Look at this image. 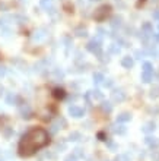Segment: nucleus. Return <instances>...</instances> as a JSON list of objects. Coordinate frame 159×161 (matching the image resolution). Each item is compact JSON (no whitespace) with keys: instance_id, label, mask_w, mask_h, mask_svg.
Listing matches in <instances>:
<instances>
[{"instance_id":"nucleus-18","label":"nucleus","mask_w":159,"mask_h":161,"mask_svg":"<svg viewBox=\"0 0 159 161\" xmlns=\"http://www.w3.org/2000/svg\"><path fill=\"white\" fill-rule=\"evenodd\" d=\"M110 51L114 53V54H118L120 53V47L118 46H115V44H111V46H110Z\"/></svg>"},{"instance_id":"nucleus-19","label":"nucleus","mask_w":159,"mask_h":161,"mask_svg":"<svg viewBox=\"0 0 159 161\" xmlns=\"http://www.w3.org/2000/svg\"><path fill=\"white\" fill-rule=\"evenodd\" d=\"M41 6L48 10V7L51 6V0H41Z\"/></svg>"},{"instance_id":"nucleus-3","label":"nucleus","mask_w":159,"mask_h":161,"mask_svg":"<svg viewBox=\"0 0 159 161\" xmlns=\"http://www.w3.org/2000/svg\"><path fill=\"white\" fill-rule=\"evenodd\" d=\"M86 48L91 51V53H93V54H98L99 56L101 54V41L99 40H92V41H89L88 43V46H86Z\"/></svg>"},{"instance_id":"nucleus-20","label":"nucleus","mask_w":159,"mask_h":161,"mask_svg":"<svg viewBox=\"0 0 159 161\" xmlns=\"http://www.w3.org/2000/svg\"><path fill=\"white\" fill-rule=\"evenodd\" d=\"M111 25H113L114 28L120 27V25H121V18H114V19H113V22H111Z\"/></svg>"},{"instance_id":"nucleus-24","label":"nucleus","mask_w":159,"mask_h":161,"mask_svg":"<svg viewBox=\"0 0 159 161\" xmlns=\"http://www.w3.org/2000/svg\"><path fill=\"white\" fill-rule=\"evenodd\" d=\"M117 161H128V155H118Z\"/></svg>"},{"instance_id":"nucleus-9","label":"nucleus","mask_w":159,"mask_h":161,"mask_svg":"<svg viewBox=\"0 0 159 161\" xmlns=\"http://www.w3.org/2000/svg\"><path fill=\"white\" fill-rule=\"evenodd\" d=\"M142 130H143L145 133H149V132H153V130H155V123H153V122H149V123H146L145 126L142 128Z\"/></svg>"},{"instance_id":"nucleus-33","label":"nucleus","mask_w":159,"mask_h":161,"mask_svg":"<svg viewBox=\"0 0 159 161\" xmlns=\"http://www.w3.org/2000/svg\"><path fill=\"white\" fill-rule=\"evenodd\" d=\"M158 28H159V24H158Z\"/></svg>"},{"instance_id":"nucleus-27","label":"nucleus","mask_w":159,"mask_h":161,"mask_svg":"<svg viewBox=\"0 0 159 161\" xmlns=\"http://www.w3.org/2000/svg\"><path fill=\"white\" fill-rule=\"evenodd\" d=\"M5 73H6V69H5V66H2V65H0V78H2V76H5Z\"/></svg>"},{"instance_id":"nucleus-1","label":"nucleus","mask_w":159,"mask_h":161,"mask_svg":"<svg viewBox=\"0 0 159 161\" xmlns=\"http://www.w3.org/2000/svg\"><path fill=\"white\" fill-rule=\"evenodd\" d=\"M50 144L48 132L42 128H32L22 136L18 145V152L20 157H31L41 148Z\"/></svg>"},{"instance_id":"nucleus-17","label":"nucleus","mask_w":159,"mask_h":161,"mask_svg":"<svg viewBox=\"0 0 159 161\" xmlns=\"http://www.w3.org/2000/svg\"><path fill=\"white\" fill-rule=\"evenodd\" d=\"M143 29L146 31V35H150L152 34V25L149 24V22H146V24H143Z\"/></svg>"},{"instance_id":"nucleus-30","label":"nucleus","mask_w":159,"mask_h":161,"mask_svg":"<svg viewBox=\"0 0 159 161\" xmlns=\"http://www.w3.org/2000/svg\"><path fill=\"white\" fill-rule=\"evenodd\" d=\"M98 138H99L101 141H105V139H104V138H105V135L102 133V132H99V133H98Z\"/></svg>"},{"instance_id":"nucleus-26","label":"nucleus","mask_w":159,"mask_h":161,"mask_svg":"<svg viewBox=\"0 0 159 161\" xmlns=\"http://www.w3.org/2000/svg\"><path fill=\"white\" fill-rule=\"evenodd\" d=\"M104 32H105V31H104L102 28H99V29H98V40H99V41H101V38L104 37Z\"/></svg>"},{"instance_id":"nucleus-11","label":"nucleus","mask_w":159,"mask_h":161,"mask_svg":"<svg viewBox=\"0 0 159 161\" xmlns=\"http://www.w3.org/2000/svg\"><path fill=\"white\" fill-rule=\"evenodd\" d=\"M113 130L114 133H118V135H124L126 133V128L123 126V125H115V126H113Z\"/></svg>"},{"instance_id":"nucleus-13","label":"nucleus","mask_w":159,"mask_h":161,"mask_svg":"<svg viewBox=\"0 0 159 161\" xmlns=\"http://www.w3.org/2000/svg\"><path fill=\"white\" fill-rule=\"evenodd\" d=\"M143 72H146V73H153V66L150 62H145V63H143Z\"/></svg>"},{"instance_id":"nucleus-28","label":"nucleus","mask_w":159,"mask_h":161,"mask_svg":"<svg viewBox=\"0 0 159 161\" xmlns=\"http://www.w3.org/2000/svg\"><path fill=\"white\" fill-rule=\"evenodd\" d=\"M104 85H105V87H108V88L113 87V80H111V79H107L105 82H104Z\"/></svg>"},{"instance_id":"nucleus-25","label":"nucleus","mask_w":159,"mask_h":161,"mask_svg":"<svg viewBox=\"0 0 159 161\" xmlns=\"http://www.w3.org/2000/svg\"><path fill=\"white\" fill-rule=\"evenodd\" d=\"M134 54H136V56H137V59H142V57H145V51H140V50H137V51H136V53H134Z\"/></svg>"},{"instance_id":"nucleus-21","label":"nucleus","mask_w":159,"mask_h":161,"mask_svg":"<svg viewBox=\"0 0 159 161\" xmlns=\"http://www.w3.org/2000/svg\"><path fill=\"white\" fill-rule=\"evenodd\" d=\"M79 138H80V133H78V132H73L70 135V141H79Z\"/></svg>"},{"instance_id":"nucleus-4","label":"nucleus","mask_w":159,"mask_h":161,"mask_svg":"<svg viewBox=\"0 0 159 161\" xmlns=\"http://www.w3.org/2000/svg\"><path fill=\"white\" fill-rule=\"evenodd\" d=\"M69 114L73 116V117H76V119H79V117H82L85 114V108L78 107V106H70L69 107Z\"/></svg>"},{"instance_id":"nucleus-23","label":"nucleus","mask_w":159,"mask_h":161,"mask_svg":"<svg viewBox=\"0 0 159 161\" xmlns=\"http://www.w3.org/2000/svg\"><path fill=\"white\" fill-rule=\"evenodd\" d=\"M152 160L153 161H159V152L158 151H153L152 152Z\"/></svg>"},{"instance_id":"nucleus-32","label":"nucleus","mask_w":159,"mask_h":161,"mask_svg":"<svg viewBox=\"0 0 159 161\" xmlns=\"http://www.w3.org/2000/svg\"><path fill=\"white\" fill-rule=\"evenodd\" d=\"M155 38H156V41H159V34H155Z\"/></svg>"},{"instance_id":"nucleus-6","label":"nucleus","mask_w":159,"mask_h":161,"mask_svg":"<svg viewBox=\"0 0 159 161\" xmlns=\"http://www.w3.org/2000/svg\"><path fill=\"white\" fill-rule=\"evenodd\" d=\"M133 65H134V62H133V57H130V56H126V57L121 59V66L123 67H126V69H132Z\"/></svg>"},{"instance_id":"nucleus-7","label":"nucleus","mask_w":159,"mask_h":161,"mask_svg":"<svg viewBox=\"0 0 159 161\" xmlns=\"http://www.w3.org/2000/svg\"><path fill=\"white\" fill-rule=\"evenodd\" d=\"M132 120V114L130 113H121L120 116H117V123H126V122Z\"/></svg>"},{"instance_id":"nucleus-12","label":"nucleus","mask_w":159,"mask_h":161,"mask_svg":"<svg viewBox=\"0 0 159 161\" xmlns=\"http://www.w3.org/2000/svg\"><path fill=\"white\" fill-rule=\"evenodd\" d=\"M104 75L101 73V72H95V73H93V82H95V84H101V82H104Z\"/></svg>"},{"instance_id":"nucleus-2","label":"nucleus","mask_w":159,"mask_h":161,"mask_svg":"<svg viewBox=\"0 0 159 161\" xmlns=\"http://www.w3.org/2000/svg\"><path fill=\"white\" fill-rule=\"evenodd\" d=\"M110 10H111V6H101L98 10H95V19L96 21H104L107 18V15L110 13Z\"/></svg>"},{"instance_id":"nucleus-14","label":"nucleus","mask_w":159,"mask_h":161,"mask_svg":"<svg viewBox=\"0 0 159 161\" xmlns=\"http://www.w3.org/2000/svg\"><path fill=\"white\" fill-rule=\"evenodd\" d=\"M91 94H92L93 100H102L104 98V95H102V92H101L99 89H93V91H91Z\"/></svg>"},{"instance_id":"nucleus-29","label":"nucleus","mask_w":159,"mask_h":161,"mask_svg":"<svg viewBox=\"0 0 159 161\" xmlns=\"http://www.w3.org/2000/svg\"><path fill=\"white\" fill-rule=\"evenodd\" d=\"M64 161H78V160H76V157H74V155H69Z\"/></svg>"},{"instance_id":"nucleus-10","label":"nucleus","mask_w":159,"mask_h":161,"mask_svg":"<svg viewBox=\"0 0 159 161\" xmlns=\"http://www.w3.org/2000/svg\"><path fill=\"white\" fill-rule=\"evenodd\" d=\"M53 95L56 98H64V97H66V92H64V89H61V88H56L53 91Z\"/></svg>"},{"instance_id":"nucleus-31","label":"nucleus","mask_w":159,"mask_h":161,"mask_svg":"<svg viewBox=\"0 0 159 161\" xmlns=\"http://www.w3.org/2000/svg\"><path fill=\"white\" fill-rule=\"evenodd\" d=\"M153 18H155V19H159V10H155V12H153Z\"/></svg>"},{"instance_id":"nucleus-15","label":"nucleus","mask_w":159,"mask_h":161,"mask_svg":"<svg viewBox=\"0 0 159 161\" xmlns=\"http://www.w3.org/2000/svg\"><path fill=\"white\" fill-rule=\"evenodd\" d=\"M152 78H153V73H146V72H143V73H142V80H143L145 84L152 82Z\"/></svg>"},{"instance_id":"nucleus-16","label":"nucleus","mask_w":159,"mask_h":161,"mask_svg":"<svg viewBox=\"0 0 159 161\" xmlns=\"http://www.w3.org/2000/svg\"><path fill=\"white\" fill-rule=\"evenodd\" d=\"M102 110H104L105 113H111V111H113V106H111V103L104 101V103H102Z\"/></svg>"},{"instance_id":"nucleus-22","label":"nucleus","mask_w":159,"mask_h":161,"mask_svg":"<svg viewBox=\"0 0 159 161\" xmlns=\"http://www.w3.org/2000/svg\"><path fill=\"white\" fill-rule=\"evenodd\" d=\"M76 32H78V37H85L86 35V29H76Z\"/></svg>"},{"instance_id":"nucleus-8","label":"nucleus","mask_w":159,"mask_h":161,"mask_svg":"<svg viewBox=\"0 0 159 161\" xmlns=\"http://www.w3.org/2000/svg\"><path fill=\"white\" fill-rule=\"evenodd\" d=\"M145 142L149 145V147H152V148H156L159 145V141L156 139V138H152V136H147L145 139Z\"/></svg>"},{"instance_id":"nucleus-5","label":"nucleus","mask_w":159,"mask_h":161,"mask_svg":"<svg viewBox=\"0 0 159 161\" xmlns=\"http://www.w3.org/2000/svg\"><path fill=\"white\" fill-rule=\"evenodd\" d=\"M113 100L115 103H121V101L126 100V94H124V91L123 89H115L113 91Z\"/></svg>"}]
</instances>
